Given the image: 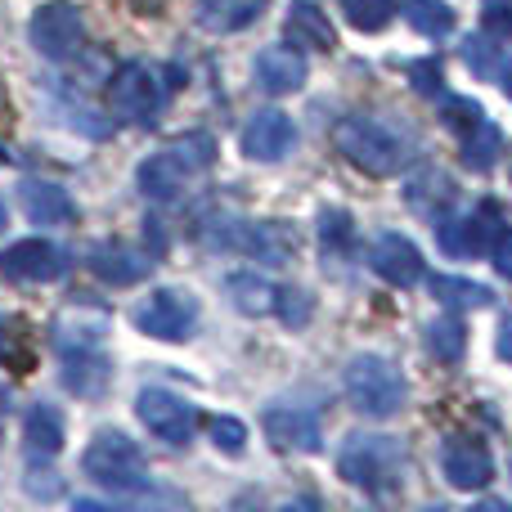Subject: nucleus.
Returning a JSON list of instances; mask_svg holds the SVG:
<instances>
[{"label": "nucleus", "instance_id": "f257e3e1", "mask_svg": "<svg viewBox=\"0 0 512 512\" xmlns=\"http://www.w3.org/2000/svg\"><path fill=\"white\" fill-rule=\"evenodd\" d=\"M212 162H216V140L203 131H189L180 140H171L162 153L144 158L140 171H135V185H140V194L149 203H176L203 171H212Z\"/></svg>", "mask_w": 512, "mask_h": 512}, {"label": "nucleus", "instance_id": "f03ea898", "mask_svg": "<svg viewBox=\"0 0 512 512\" xmlns=\"http://www.w3.org/2000/svg\"><path fill=\"white\" fill-rule=\"evenodd\" d=\"M333 144L351 167L369 171V176H396L405 167V140L373 117H342L333 126Z\"/></svg>", "mask_w": 512, "mask_h": 512}, {"label": "nucleus", "instance_id": "7ed1b4c3", "mask_svg": "<svg viewBox=\"0 0 512 512\" xmlns=\"http://www.w3.org/2000/svg\"><path fill=\"white\" fill-rule=\"evenodd\" d=\"M346 396L364 418H396L405 409V378L387 355H355L346 364Z\"/></svg>", "mask_w": 512, "mask_h": 512}, {"label": "nucleus", "instance_id": "20e7f679", "mask_svg": "<svg viewBox=\"0 0 512 512\" xmlns=\"http://www.w3.org/2000/svg\"><path fill=\"white\" fill-rule=\"evenodd\" d=\"M81 472L113 495H135L149 481L144 477V450L126 432H99L81 454Z\"/></svg>", "mask_w": 512, "mask_h": 512}, {"label": "nucleus", "instance_id": "39448f33", "mask_svg": "<svg viewBox=\"0 0 512 512\" xmlns=\"http://www.w3.org/2000/svg\"><path fill=\"white\" fill-rule=\"evenodd\" d=\"M337 472H342L351 486L369 490V495H387V490L400 486L405 450H400L391 436H351L346 450L337 454Z\"/></svg>", "mask_w": 512, "mask_h": 512}, {"label": "nucleus", "instance_id": "423d86ee", "mask_svg": "<svg viewBox=\"0 0 512 512\" xmlns=\"http://www.w3.org/2000/svg\"><path fill=\"white\" fill-rule=\"evenodd\" d=\"M27 36H32V45H36L41 59L63 63L81 50V41H86V23H81V9L72 5V0H45V5L32 14Z\"/></svg>", "mask_w": 512, "mask_h": 512}, {"label": "nucleus", "instance_id": "0eeeda50", "mask_svg": "<svg viewBox=\"0 0 512 512\" xmlns=\"http://www.w3.org/2000/svg\"><path fill=\"white\" fill-rule=\"evenodd\" d=\"M198 324V301L180 288H158L140 310H135V328L158 342H185Z\"/></svg>", "mask_w": 512, "mask_h": 512}, {"label": "nucleus", "instance_id": "6e6552de", "mask_svg": "<svg viewBox=\"0 0 512 512\" xmlns=\"http://www.w3.org/2000/svg\"><path fill=\"white\" fill-rule=\"evenodd\" d=\"M135 414L140 423L149 427L158 441L167 445H189L194 441V427H198V414L189 400H180L176 391H162V387H144L135 396Z\"/></svg>", "mask_w": 512, "mask_h": 512}, {"label": "nucleus", "instance_id": "1a4fd4ad", "mask_svg": "<svg viewBox=\"0 0 512 512\" xmlns=\"http://www.w3.org/2000/svg\"><path fill=\"white\" fill-rule=\"evenodd\" d=\"M162 95H158V77L144 63H122V68L108 77V108H113L117 122H153Z\"/></svg>", "mask_w": 512, "mask_h": 512}, {"label": "nucleus", "instance_id": "9d476101", "mask_svg": "<svg viewBox=\"0 0 512 512\" xmlns=\"http://www.w3.org/2000/svg\"><path fill=\"white\" fill-rule=\"evenodd\" d=\"M499 212L495 207H477L472 216H441L436 225V243H441L445 256H459V261H472V256H486L499 239Z\"/></svg>", "mask_w": 512, "mask_h": 512}, {"label": "nucleus", "instance_id": "9b49d317", "mask_svg": "<svg viewBox=\"0 0 512 512\" xmlns=\"http://www.w3.org/2000/svg\"><path fill=\"white\" fill-rule=\"evenodd\" d=\"M63 270H68V261L50 239H23L0 252V274L14 283H50Z\"/></svg>", "mask_w": 512, "mask_h": 512}, {"label": "nucleus", "instance_id": "f8f14e48", "mask_svg": "<svg viewBox=\"0 0 512 512\" xmlns=\"http://www.w3.org/2000/svg\"><path fill=\"white\" fill-rule=\"evenodd\" d=\"M239 144L252 162H279V158H288L292 144H297V126H292V117L279 113V108H261V113L243 126Z\"/></svg>", "mask_w": 512, "mask_h": 512}, {"label": "nucleus", "instance_id": "ddd939ff", "mask_svg": "<svg viewBox=\"0 0 512 512\" xmlns=\"http://www.w3.org/2000/svg\"><path fill=\"white\" fill-rule=\"evenodd\" d=\"M369 265L391 288H414V283L423 279V252H418L405 234H378L369 248Z\"/></svg>", "mask_w": 512, "mask_h": 512}, {"label": "nucleus", "instance_id": "4468645a", "mask_svg": "<svg viewBox=\"0 0 512 512\" xmlns=\"http://www.w3.org/2000/svg\"><path fill=\"white\" fill-rule=\"evenodd\" d=\"M265 436L274 441V450H292V454H319V445H324V436H319V418L310 414V409H265L261 418Z\"/></svg>", "mask_w": 512, "mask_h": 512}, {"label": "nucleus", "instance_id": "2eb2a0df", "mask_svg": "<svg viewBox=\"0 0 512 512\" xmlns=\"http://www.w3.org/2000/svg\"><path fill=\"white\" fill-rule=\"evenodd\" d=\"M230 248L256 256V261L265 265H288L292 256H297V234L288 230L283 221H256V225H239V230L230 234Z\"/></svg>", "mask_w": 512, "mask_h": 512}, {"label": "nucleus", "instance_id": "dca6fc26", "mask_svg": "<svg viewBox=\"0 0 512 512\" xmlns=\"http://www.w3.org/2000/svg\"><path fill=\"white\" fill-rule=\"evenodd\" d=\"M256 86L265 90V95H297L301 86H306V59H301V50H292L288 45H270V50L256 54Z\"/></svg>", "mask_w": 512, "mask_h": 512}, {"label": "nucleus", "instance_id": "f3484780", "mask_svg": "<svg viewBox=\"0 0 512 512\" xmlns=\"http://www.w3.org/2000/svg\"><path fill=\"white\" fill-rule=\"evenodd\" d=\"M441 472L454 490H481V486H490V477H495V463H490V454L481 450L477 441L454 436V441H445V450H441Z\"/></svg>", "mask_w": 512, "mask_h": 512}, {"label": "nucleus", "instance_id": "a211bd4d", "mask_svg": "<svg viewBox=\"0 0 512 512\" xmlns=\"http://www.w3.org/2000/svg\"><path fill=\"white\" fill-rule=\"evenodd\" d=\"M18 207L27 212L32 225H68L77 221V203L68 198V189L50 185V180H23L18 185Z\"/></svg>", "mask_w": 512, "mask_h": 512}, {"label": "nucleus", "instance_id": "6ab92c4d", "mask_svg": "<svg viewBox=\"0 0 512 512\" xmlns=\"http://www.w3.org/2000/svg\"><path fill=\"white\" fill-rule=\"evenodd\" d=\"M90 270L104 283H113V288H131V283H140L149 274V256L122 248V243H104V248L90 252Z\"/></svg>", "mask_w": 512, "mask_h": 512}, {"label": "nucleus", "instance_id": "aec40b11", "mask_svg": "<svg viewBox=\"0 0 512 512\" xmlns=\"http://www.w3.org/2000/svg\"><path fill=\"white\" fill-rule=\"evenodd\" d=\"M108 378H113V369H108V360L95 351H72L68 364H63V387H68L72 396H86V400L104 396Z\"/></svg>", "mask_w": 512, "mask_h": 512}, {"label": "nucleus", "instance_id": "412c9836", "mask_svg": "<svg viewBox=\"0 0 512 512\" xmlns=\"http://www.w3.org/2000/svg\"><path fill=\"white\" fill-rule=\"evenodd\" d=\"M23 445L36 459H54L63 450V418L50 405H32L23 418Z\"/></svg>", "mask_w": 512, "mask_h": 512}, {"label": "nucleus", "instance_id": "4be33fe9", "mask_svg": "<svg viewBox=\"0 0 512 512\" xmlns=\"http://www.w3.org/2000/svg\"><path fill=\"white\" fill-rule=\"evenodd\" d=\"M423 346H427V355H432V360L459 364L463 355H468V324H463L459 315L432 319V324L423 328Z\"/></svg>", "mask_w": 512, "mask_h": 512}, {"label": "nucleus", "instance_id": "5701e85b", "mask_svg": "<svg viewBox=\"0 0 512 512\" xmlns=\"http://www.w3.org/2000/svg\"><path fill=\"white\" fill-rule=\"evenodd\" d=\"M432 297L450 310H486L495 292L477 279H459V274H432Z\"/></svg>", "mask_w": 512, "mask_h": 512}, {"label": "nucleus", "instance_id": "b1692460", "mask_svg": "<svg viewBox=\"0 0 512 512\" xmlns=\"http://www.w3.org/2000/svg\"><path fill=\"white\" fill-rule=\"evenodd\" d=\"M288 41H292V45H310V50H333V45H337V32H333V23L324 18V9L297 5V9L288 14Z\"/></svg>", "mask_w": 512, "mask_h": 512}, {"label": "nucleus", "instance_id": "393cba45", "mask_svg": "<svg viewBox=\"0 0 512 512\" xmlns=\"http://www.w3.org/2000/svg\"><path fill=\"white\" fill-rule=\"evenodd\" d=\"M499 149H504V131H499L495 122H477L468 135H463V167L490 171L499 162Z\"/></svg>", "mask_w": 512, "mask_h": 512}, {"label": "nucleus", "instance_id": "a878e982", "mask_svg": "<svg viewBox=\"0 0 512 512\" xmlns=\"http://www.w3.org/2000/svg\"><path fill=\"white\" fill-rule=\"evenodd\" d=\"M405 198H409V207H414V212L441 216V207H450V198H454L450 176H441V171H423V176L409 180Z\"/></svg>", "mask_w": 512, "mask_h": 512}, {"label": "nucleus", "instance_id": "bb28decb", "mask_svg": "<svg viewBox=\"0 0 512 512\" xmlns=\"http://www.w3.org/2000/svg\"><path fill=\"white\" fill-rule=\"evenodd\" d=\"M225 288H230L234 306H239L243 315H270L274 297H279V292H274L265 279H256V274H230V279H225Z\"/></svg>", "mask_w": 512, "mask_h": 512}, {"label": "nucleus", "instance_id": "cd10ccee", "mask_svg": "<svg viewBox=\"0 0 512 512\" xmlns=\"http://www.w3.org/2000/svg\"><path fill=\"white\" fill-rule=\"evenodd\" d=\"M405 18H409V27H414V32L432 36V41H441V36L454 32V9L441 5V0H409Z\"/></svg>", "mask_w": 512, "mask_h": 512}, {"label": "nucleus", "instance_id": "c85d7f7f", "mask_svg": "<svg viewBox=\"0 0 512 512\" xmlns=\"http://www.w3.org/2000/svg\"><path fill=\"white\" fill-rule=\"evenodd\" d=\"M391 18H396L391 0H346V23H351L355 32H382Z\"/></svg>", "mask_w": 512, "mask_h": 512}, {"label": "nucleus", "instance_id": "c756f323", "mask_svg": "<svg viewBox=\"0 0 512 512\" xmlns=\"http://www.w3.org/2000/svg\"><path fill=\"white\" fill-rule=\"evenodd\" d=\"M207 436H212V445L221 454H243L248 450V427H243V418H230V414L207 418Z\"/></svg>", "mask_w": 512, "mask_h": 512}, {"label": "nucleus", "instance_id": "7c9ffc66", "mask_svg": "<svg viewBox=\"0 0 512 512\" xmlns=\"http://www.w3.org/2000/svg\"><path fill=\"white\" fill-rule=\"evenodd\" d=\"M463 63H468L477 77H495V68H499V45H490L486 32H472L468 41H463Z\"/></svg>", "mask_w": 512, "mask_h": 512}, {"label": "nucleus", "instance_id": "2f4dec72", "mask_svg": "<svg viewBox=\"0 0 512 512\" xmlns=\"http://www.w3.org/2000/svg\"><path fill=\"white\" fill-rule=\"evenodd\" d=\"M319 239H324V248H351L355 243L351 212H324L319 216Z\"/></svg>", "mask_w": 512, "mask_h": 512}, {"label": "nucleus", "instance_id": "473e14b6", "mask_svg": "<svg viewBox=\"0 0 512 512\" xmlns=\"http://www.w3.org/2000/svg\"><path fill=\"white\" fill-rule=\"evenodd\" d=\"M441 122L450 126V131H463V135H468L472 126L481 122V108L472 104V99H445V104H441Z\"/></svg>", "mask_w": 512, "mask_h": 512}, {"label": "nucleus", "instance_id": "72a5a7b5", "mask_svg": "<svg viewBox=\"0 0 512 512\" xmlns=\"http://www.w3.org/2000/svg\"><path fill=\"white\" fill-rule=\"evenodd\" d=\"M274 310L283 315V324L297 328V324H306V319H310V297L301 288H283L279 297H274Z\"/></svg>", "mask_w": 512, "mask_h": 512}, {"label": "nucleus", "instance_id": "f704fd0d", "mask_svg": "<svg viewBox=\"0 0 512 512\" xmlns=\"http://www.w3.org/2000/svg\"><path fill=\"white\" fill-rule=\"evenodd\" d=\"M409 77H414L418 95H441V63H436V59L414 63V68H409Z\"/></svg>", "mask_w": 512, "mask_h": 512}, {"label": "nucleus", "instance_id": "c9c22d12", "mask_svg": "<svg viewBox=\"0 0 512 512\" xmlns=\"http://www.w3.org/2000/svg\"><path fill=\"white\" fill-rule=\"evenodd\" d=\"M490 265H495L504 279H512V230H499L495 248H490Z\"/></svg>", "mask_w": 512, "mask_h": 512}, {"label": "nucleus", "instance_id": "e433bc0d", "mask_svg": "<svg viewBox=\"0 0 512 512\" xmlns=\"http://www.w3.org/2000/svg\"><path fill=\"white\" fill-rule=\"evenodd\" d=\"M486 32H495V36H512V9L504 5V0H490V9H486Z\"/></svg>", "mask_w": 512, "mask_h": 512}, {"label": "nucleus", "instance_id": "4c0bfd02", "mask_svg": "<svg viewBox=\"0 0 512 512\" xmlns=\"http://www.w3.org/2000/svg\"><path fill=\"white\" fill-rule=\"evenodd\" d=\"M495 351H499V360H508V364H512V324L499 328V342H495Z\"/></svg>", "mask_w": 512, "mask_h": 512}, {"label": "nucleus", "instance_id": "58836bf2", "mask_svg": "<svg viewBox=\"0 0 512 512\" xmlns=\"http://www.w3.org/2000/svg\"><path fill=\"white\" fill-rule=\"evenodd\" d=\"M499 86H504V95L512 99V59L504 63V68H499Z\"/></svg>", "mask_w": 512, "mask_h": 512}, {"label": "nucleus", "instance_id": "ea45409f", "mask_svg": "<svg viewBox=\"0 0 512 512\" xmlns=\"http://www.w3.org/2000/svg\"><path fill=\"white\" fill-rule=\"evenodd\" d=\"M0 225H5V207H0Z\"/></svg>", "mask_w": 512, "mask_h": 512}, {"label": "nucleus", "instance_id": "a19ab883", "mask_svg": "<svg viewBox=\"0 0 512 512\" xmlns=\"http://www.w3.org/2000/svg\"><path fill=\"white\" fill-rule=\"evenodd\" d=\"M508 171H512V162H508Z\"/></svg>", "mask_w": 512, "mask_h": 512}]
</instances>
